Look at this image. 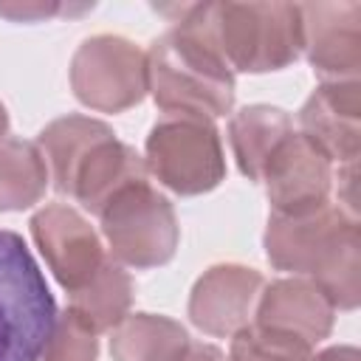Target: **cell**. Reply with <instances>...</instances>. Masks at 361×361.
Returning <instances> with one entry per match:
<instances>
[{
  "label": "cell",
  "mask_w": 361,
  "mask_h": 361,
  "mask_svg": "<svg viewBox=\"0 0 361 361\" xmlns=\"http://www.w3.org/2000/svg\"><path fill=\"white\" fill-rule=\"evenodd\" d=\"M175 25L147 51V90L164 113L214 118L234 104V71L214 31L212 3L172 6Z\"/></svg>",
  "instance_id": "1"
},
{
  "label": "cell",
  "mask_w": 361,
  "mask_h": 361,
  "mask_svg": "<svg viewBox=\"0 0 361 361\" xmlns=\"http://www.w3.org/2000/svg\"><path fill=\"white\" fill-rule=\"evenodd\" d=\"M56 322L48 282L23 237L0 228V361H39Z\"/></svg>",
  "instance_id": "2"
},
{
  "label": "cell",
  "mask_w": 361,
  "mask_h": 361,
  "mask_svg": "<svg viewBox=\"0 0 361 361\" xmlns=\"http://www.w3.org/2000/svg\"><path fill=\"white\" fill-rule=\"evenodd\" d=\"M212 11L231 71H282L302 54V14L293 3H212Z\"/></svg>",
  "instance_id": "3"
},
{
  "label": "cell",
  "mask_w": 361,
  "mask_h": 361,
  "mask_svg": "<svg viewBox=\"0 0 361 361\" xmlns=\"http://www.w3.org/2000/svg\"><path fill=\"white\" fill-rule=\"evenodd\" d=\"M147 172L178 195L212 192L226 178V158L212 118L175 116L158 118L147 135Z\"/></svg>",
  "instance_id": "4"
},
{
  "label": "cell",
  "mask_w": 361,
  "mask_h": 361,
  "mask_svg": "<svg viewBox=\"0 0 361 361\" xmlns=\"http://www.w3.org/2000/svg\"><path fill=\"white\" fill-rule=\"evenodd\" d=\"M102 217V234L113 257L133 268H155L172 259L178 248V217L172 203L149 180L118 192Z\"/></svg>",
  "instance_id": "5"
},
{
  "label": "cell",
  "mask_w": 361,
  "mask_h": 361,
  "mask_svg": "<svg viewBox=\"0 0 361 361\" xmlns=\"http://www.w3.org/2000/svg\"><path fill=\"white\" fill-rule=\"evenodd\" d=\"M71 87L99 113H121L147 93V54L116 34L85 39L71 59Z\"/></svg>",
  "instance_id": "6"
},
{
  "label": "cell",
  "mask_w": 361,
  "mask_h": 361,
  "mask_svg": "<svg viewBox=\"0 0 361 361\" xmlns=\"http://www.w3.org/2000/svg\"><path fill=\"white\" fill-rule=\"evenodd\" d=\"M358 226V217L344 212L338 203H324L305 214H274L262 237L265 254L274 268L313 276L330 251L347 231Z\"/></svg>",
  "instance_id": "7"
},
{
  "label": "cell",
  "mask_w": 361,
  "mask_h": 361,
  "mask_svg": "<svg viewBox=\"0 0 361 361\" xmlns=\"http://www.w3.org/2000/svg\"><path fill=\"white\" fill-rule=\"evenodd\" d=\"M259 180L274 214H305L330 203L333 164L302 133H290L265 161Z\"/></svg>",
  "instance_id": "8"
},
{
  "label": "cell",
  "mask_w": 361,
  "mask_h": 361,
  "mask_svg": "<svg viewBox=\"0 0 361 361\" xmlns=\"http://www.w3.org/2000/svg\"><path fill=\"white\" fill-rule=\"evenodd\" d=\"M302 51L324 82L358 79L361 71V3H305Z\"/></svg>",
  "instance_id": "9"
},
{
  "label": "cell",
  "mask_w": 361,
  "mask_h": 361,
  "mask_svg": "<svg viewBox=\"0 0 361 361\" xmlns=\"http://www.w3.org/2000/svg\"><path fill=\"white\" fill-rule=\"evenodd\" d=\"M31 237L65 290L82 288L104 262L93 226L65 203H48L31 217Z\"/></svg>",
  "instance_id": "10"
},
{
  "label": "cell",
  "mask_w": 361,
  "mask_h": 361,
  "mask_svg": "<svg viewBox=\"0 0 361 361\" xmlns=\"http://www.w3.org/2000/svg\"><path fill=\"white\" fill-rule=\"evenodd\" d=\"M262 274L245 265H212L192 288L189 319L209 336H234L251 324L262 293Z\"/></svg>",
  "instance_id": "11"
},
{
  "label": "cell",
  "mask_w": 361,
  "mask_h": 361,
  "mask_svg": "<svg viewBox=\"0 0 361 361\" xmlns=\"http://www.w3.org/2000/svg\"><path fill=\"white\" fill-rule=\"evenodd\" d=\"M302 135L341 166L361 152V85L358 79L322 82L299 110Z\"/></svg>",
  "instance_id": "12"
},
{
  "label": "cell",
  "mask_w": 361,
  "mask_h": 361,
  "mask_svg": "<svg viewBox=\"0 0 361 361\" xmlns=\"http://www.w3.org/2000/svg\"><path fill=\"white\" fill-rule=\"evenodd\" d=\"M333 316L336 307L307 276H290L262 285L254 307V324L296 336L310 347L330 336Z\"/></svg>",
  "instance_id": "13"
},
{
  "label": "cell",
  "mask_w": 361,
  "mask_h": 361,
  "mask_svg": "<svg viewBox=\"0 0 361 361\" xmlns=\"http://www.w3.org/2000/svg\"><path fill=\"white\" fill-rule=\"evenodd\" d=\"M147 164L144 158L121 144L116 135L96 144L87 158L82 161L76 178H73V197L90 209L93 214H102L104 206L124 189L135 186V183H144L147 180Z\"/></svg>",
  "instance_id": "14"
},
{
  "label": "cell",
  "mask_w": 361,
  "mask_h": 361,
  "mask_svg": "<svg viewBox=\"0 0 361 361\" xmlns=\"http://www.w3.org/2000/svg\"><path fill=\"white\" fill-rule=\"evenodd\" d=\"M107 138H113V130L104 121L87 118V116L56 118L39 133L37 147L42 149L45 164L51 166L48 175L54 180L56 192H62V195L73 192V178H76L82 161L87 158V152L96 144H102Z\"/></svg>",
  "instance_id": "15"
},
{
  "label": "cell",
  "mask_w": 361,
  "mask_h": 361,
  "mask_svg": "<svg viewBox=\"0 0 361 361\" xmlns=\"http://www.w3.org/2000/svg\"><path fill=\"white\" fill-rule=\"evenodd\" d=\"M180 322L155 313H127L110 338L113 361H180L189 350Z\"/></svg>",
  "instance_id": "16"
},
{
  "label": "cell",
  "mask_w": 361,
  "mask_h": 361,
  "mask_svg": "<svg viewBox=\"0 0 361 361\" xmlns=\"http://www.w3.org/2000/svg\"><path fill=\"white\" fill-rule=\"evenodd\" d=\"M290 133H293V121L279 107L251 104L234 113L228 121V141L240 172L248 180H259L265 161Z\"/></svg>",
  "instance_id": "17"
},
{
  "label": "cell",
  "mask_w": 361,
  "mask_h": 361,
  "mask_svg": "<svg viewBox=\"0 0 361 361\" xmlns=\"http://www.w3.org/2000/svg\"><path fill=\"white\" fill-rule=\"evenodd\" d=\"M133 305V279L124 268L102 262V268L76 290H71V313L93 333L113 330Z\"/></svg>",
  "instance_id": "18"
},
{
  "label": "cell",
  "mask_w": 361,
  "mask_h": 361,
  "mask_svg": "<svg viewBox=\"0 0 361 361\" xmlns=\"http://www.w3.org/2000/svg\"><path fill=\"white\" fill-rule=\"evenodd\" d=\"M48 164L37 144L0 138V212H20L45 195Z\"/></svg>",
  "instance_id": "19"
},
{
  "label": "cell",
  "mask_w": 361,
  "mask_h": 361,
  "mask_svg": "<svg viewBox=\"0 0 361 361\" xmlns=\"http://www.w3.org/2000/svg\"><path fill=\"white\" fill-rule=\"evenodd\" d=\"M338 310L358 307L361 299V234L358 226L341 237V243L330 251V257L319 265L313 276H307Z\"/></svg>",
  "instance_id": "20"
},
{
  "label": "cell",
  "mask_w": 361,
  "mask_h": 361,
  "mask_svg": "<svg viewBox=\"0 0 361 361\" xmlns=\"http://www.w3.org/2000/svg\"><path fill=\"white\" fill-rule=\"evenodd\" d=\"M313 347L296 336L248 324L231 338L228 361H310Z\"/></svg>",
  "instance_id": "21"
},
{
  "label": "cell",
  "mask_w": 361,
  "mask_h": 361,
  "mask_svg": "<svg viewBox=\"0 0 361 361\" xmlns=\"http://www.w3.org/2000/svg\"><path fill=\"white\" fill-rule=\"evenodd\" d=\"M96 355H99L96 333L85 327L71 310H65L62 316H56L39 361H96Z\"/></svg>",
  "instance_id": "22"
},
{
  "label": "cell",
  "mask_w": 361,
  "mask_h": 361,
  "mask_svg": "<svg viewBox=\"0 0 361 361\" xmlns=\"http://www.w3.org/2000/svg\"><path fill=\"white\" fill-rule=\"evenodd\" d=\"M56 11H62L59 6H42V3H0V14L3 17H11V20H23V23H28V20H39V17H51V14H56Z\"/></svg>",
  "instance_id": "23"
},
{
  "label": "cell",
  "mask_w": 361,
  "mask_h": 361,
  "mask_svg": "<svg viewBox=\"0 0 361 361\" xmlns=\"http://www.w3.org/2000/svg\"><path fill=\"white\" fill-rule=\"evenodd\" d=\"M180 361H228V358L217 347H212V344H195L192 341Z\"/></svg>",
  "instance_id": "24"
},
{
  "label": "cell",
  "mask_w": 361,
  "mask_h": 361,
  "mask_svg": "<svg viewBox=\"0 0 361 361\" xmlns=\"http://www.w3.org/2000/svg\"><path fill=\"white\" fill-rule=\"evenodd\" d=\"M310 361H358V350L355 347H327V350L316 353Z\"/></svg>",
  "instance_id": "25"
},
{
  "label": "cell",
  "mask_w": 361,
  "mask_h": 361,
  "mask_svg": "<svg viewBox=\"0 0 361 361\" xmlns=\"http://www.w3.org/2000/svg\"><path fill=\"white\" fill-rule=\"evenodd\" d=\"M6 130H8V113H6V107H3V102H0V138L6 135Z\"/></svg>",
  "instance_id": "26"
}]
</instances>
